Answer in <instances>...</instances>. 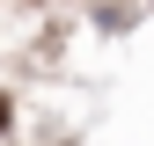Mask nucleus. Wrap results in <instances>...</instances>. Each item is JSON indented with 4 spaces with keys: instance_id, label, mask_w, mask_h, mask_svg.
I'll use <instances>...</instances> for the list:
<instances>
[{
    "instance_id": "f257e3e1",
    "label": "nucleus",
    "mask_w": 154,
    "mask_h": 146,
    "mask_svg": "<svg viewBox=\"0 0 154 146\" xmlns=\"http://www.w3.org/2000/svg\"><path fill=\"white\" fill-rule=\"evenodd\" d=\"M8 124H15V102H8V95H0V132H8Z\"/></svg>"
}]
</instances>
